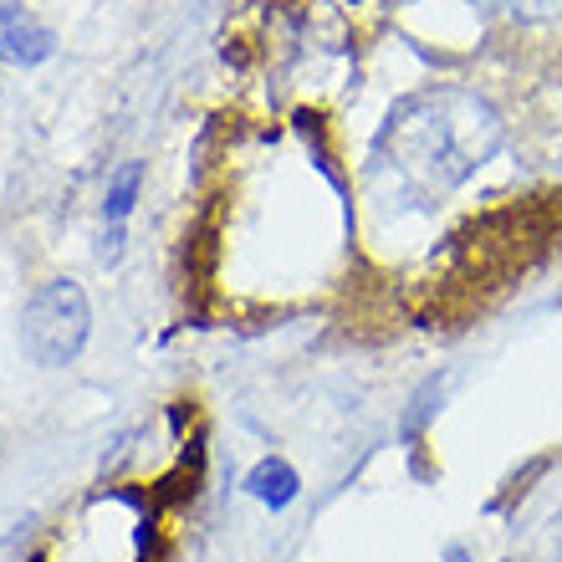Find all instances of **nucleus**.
I'll use <instances>...</instances> for the list:
<instances>
[{
  "label": "nucleus",
  "instance_id": "obj_1",
  "mask_svg": "<svg viewBox=\"0 0 562 562\" xmlns=\"http://www.w3.org/2000/svg\"><path fill=\"white\" fill-rule=\"evenodd\" d=\"M384 144H394V164L419 184H460L502 144V119L481 98L429 92L394 113Z\"/></svg>",
  "mask_w": 562,
  "mask_h": 562
},
{
  "label": "nucleus",
  "instance_id": "obj_2",
  "mask_svg": "<svg viewBox=\"0 0 562 562\" xmlns=\"http://www.w3.org/2000/svg\"><path fill=\"white\" fill-rule=\"evenodd\" d=\"M92 338V307L88 292L72 277H52L31 292L26 312H21V342L36 369H67L82 358Z\"/></svg>",
  "mask_w": 562,
  "mask_h": 562
},
{
  "label": "nucleus",
  "instance_id": "obj_3",
  "mask_svg": "<svg viewBox=\"0 0 562 562\" xmlns=\"http://www.w3.org/2000/svg\"><path fill=\"white\" fill-rule=\"evenodd\" d=\"M52 52H57L52 26L36 21L21 0H5V5H0V61H5V67H42Z\"/></svg>",
  "mask_w": 562,
  "mask_h": 562
},
{
  "label": "nucleus",
  "instance_id": "obj_4",
  "mask_svg": "<svg viewBox=\"0 0 562 562\" xmlns=\"http://www.w3.org/2000/svg\"><path fill=\"white\" fill-rule=\"evenodd\" d=\"M246 491H251L261 506H271V512H281V506H292L296 502V491H302V475L286 465L281 456L261 460L251 475H246Z\"/></svg>",
  "mask_w": 562,
  "mask_h": 562
},
{
  "label": "nucleus",
  "instance_id": "obj_5",
  "mask_svg": "<svg viewBox=\"0 0 562 562\" xmlns=\"http://www.w3.org/2000/svg\"><path fill=\"white\" fill-rule=\"evenodd\" d=\"M138 184H144V164H123L119 175L108 179V194H103V215L113 225H123L128 215H134L138 205Z\"/></svg>",
  "mask_w": 562,
  "mask_h": 562
},
{
  "label": "nucleus",
  "instance_id": "obj_6",
  "mask_svg": "<svg viewBox=\"0 0 562 562\" xmlns=\"http://www.w3.org/2000/svg\"><path fill=\"white\" fill-rule=\"evenodd\" d=\"M0 562H15V537H5V542H0Z\"/></svg>",
  "mask_w": 562,
  "mask_h": 562
}]
</instances>
